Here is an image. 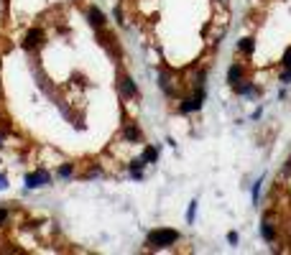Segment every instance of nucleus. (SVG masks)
<instances>
[{"instance_id": "13", "label": "nucleus", "mask_w": 291, "mask_h": 255, "mask_svg": "<svg viewBox=\"0 0 291 255\" xmlns=\"http://www.w3.org/2000/svg\"><path fill=\"white\" fill-rule=\"evenodd\" d=\"M159 87L169 95V97H174V87H171V77H169V72L166 69H159Z\"/></svg>"}, {"instance_id": "10", "label": "nucleus", "mask_w": 291, "mask_h": 255, "mask_svg": "<svg viewBox=\"0 0 291 255\" xmlns=\"http://www.w3.org/2000/svg\"><path fill=\"white\" fill-rule=\"evenodd\" d=\"M232 90H235V95H240V97H258V95H260V87H255V84L248 82V79H243V82L235 84Z\"/></svg>"}, {"instance_id": "22", "label": "nucleus", "mask_w": 291, "mask_h": 255, "mask_svg": "<svg viewBox=\"0 0 291 255\" xmlns=\"http://www.w3.org/2000/svg\"><path fill=\"white\" fill-rule=\"evenodd\" d=\"M227 242H230V245H238V242H240V237H238V232H235V230H232V232H227Z\"/></svg>"}, {"instance_id": "1", "label": "nucleus", "mask_w": 291, "mask_h": 255, "mask_svg": "<svg viewBox=\"0 0 291 255\" xmlns=\"http://www.w3.org/2000/svg\"><path fill=\"white\" fill-rule=\"evenodd\" d=\"M182 240V235L171 227H159V230H151L149 237H146V245L151 250H161V247H171Z\"/></svg>"}, {"instance_id": "17", "label": "nucleus", "mask_w": 291, "mask_h": 255, "mask_svg": "<svg viewBox=\"0 0 291 255\" xmlns=\"http://www.w3.org/2000/svg\"><path fill=\"white\" fill-rule=\"evenodd\" d=\"M197 204H199L197 199H194V202H189V209H187V222H189V224H192V222H194V217H197Z\"/></svg>"}, {"instance_id": "26", "label": "nucleus", "mask_w": 291, "mask_h": 255, "mask_svg": "<svg viewBox=\"0 0 291 255\" xmlns=\"http://www.w3.org/2000/svg\"><path fill=\"white\" fill-rule=\"evenodd\" d=\"M220 3H227V0H220Z\"/></svg>"}, {"instance_id": "19", "label": "nucleus", "mask_w": 291, "mask_h": 255, "mask_svg": "<svg viewBox=\"0 0 291 255\" xmlns=\"http://www.w3.org/2000/svg\"><path fill=\"white\" fill-rule=\"evenodd\" d=\"M281 64H283V69H291V46L283 51V59H281Z\"/></svg>"}, {"instance_id": "11", "label": "nucleus", "mask_w": 291, "mask_h": 255, "mask_svg": "<svg viewBox=\"0 0 291 255\" xmlns=\"http://www.w3.org/2000/svg\"><path fill=\"white\" fill-rule=\"evenodd\" d=\"M143 166H146V158H143V156H140V158H133V161L128 163V174H130V179L140 181V179H143Z\"/></svg>"}, {"instance_id": "20", "label": "nucleus", "mask_w": 291, "mask_h": 255, "mask_svg": "<svg viewBox=\"0 0 291 255\" xmlns=\"http://www.w3.org/2000/svg\"><path fill=\"white\" fill-rule=\"evenodd\" d=\"M112 18H115L118 23H125V16H123V8H120V6H115V11H112Z\"/></svg>"}, {"instance_id": "18", "label": "nucleus", "mask_w": 291, "mask_h": 255, "mask_svg": "<svg viewBox=\"0 0 291 255\" xmlns=\"http://www.w3.org/2000/svg\"><path fill=\"white\" fill-rule=\"evenodd\" d=\"M260 184H263V179H258L255 184H253V204L258 207V202H260Z\"/></svg>"}, {"instance_id": "16", "label": "nucleus", "mask_w": 291, "mask_h": 255, "mask_svg": "<svg viewBox=\"0 0 291 255\" xmlns=\"http://www.w3.org/2000/svg\"><path fill=\"white\" fill-rule=\"evenodd\" d=\"M97 176H102V168H100V166H90V168H87V174H84V181L97 179Z\"/></svg>"}, {"instance_id": "15", "label": "nucleus", "mask_w": 291, "mask_h": 255, "mask_svg": "<svg viewBox=\"0 0 291 255\" xmlns=\"http://www.w3.org/2000/svg\"><path fill=\"white\" fill-rule=\"evenodd\" d=\"M143 158H146V163H156V161H159V148H156V146H146Z\"/></svg>"}, {"instance_id": "25", "label": "nucleus", "mask_w": 291, "mask_h": 255, "mask_svg": "<svg viewBox=\"0 0 291 255\" xmlns=\"http://www.w3.org/2000/svg\"><path fill=\"white\" fill-rule=\"evenodd\" d=\"M6 186H8V179H6L3 174H0V189H6Z\"/></svg>"}, {"instance_id": "14", "label": "nucleus", "mask_w": 291, "mask_h": 255, "mask_svg": "<svg viewBox=\"0 0 291 255\" xmlns=\"http://www.w3.org/2000/svg\"><path fill=\"white\" fill-rule=\"evenodd\" d=\"M56 176H59L62 181H72V179H74V163H62V166L56 168Z\"/></svg>"}, {"instance_id": "9", "label": "nucleus", "mask_w": 291, "mask_h": 255, "mask_svg": "<svg viewBox=\"0 0 291 255\" xmlns=\"http://www.w3.org/2000/svg\"><path fill=\"white\" fill-rule=\"evenodd\" d=\"M245 79V67L240 64V62H235V64H230V69H227V82H230V87H235V84H240Z\"/></svg>"}, {"instance_id": "3", "label": "nucleus", "mask_w": 291, "mask_h": 255, "mask_svg": "<svg viewBox=\"0 0 291 255\" xmlns=\"http://www.w3.org/2000/svg\"><path fill=\"white\" fill-rule=\"evenodd\" d=\"M118 90H120V95H123L125 100L138 97V87H135L133 77H130V74H125V72H118Z\"/></svg>"}, {"instance_id": "24", "label": "nucleus", "mask_w": 291, "mask_h": 255, "mask_svg": "<svg viewBox=\"0 0 291 255\" xmlns=\"http://www.w3.org/2000/svg\"><path fill=\"white\" fill-rule=\"evenodd\" d=\"M281 174H283V176H286V174H291V158L286 161V166H283V171H281Z\"/></svg>"}, {"instance_id": "5", "label": "nucleus", "mask_w": 291, "mask_h": 255, "mask_svg": "<svg viewBox=\"0 0 291 255\" xmlns=\"http://www.w3.org/2000/svg\"><path fill=\"white\" fill-rule=\"evenodd\" d=\"M260 237H263L266 242H276V240H278V227L271 222V212L263 214V222H260Z\"/></svg>"}, {"instance_id": "12", "label": "nucleus", "mask_w": 291, "mask_h": 255, "mask_svg": "<svg viewBox=\"0 0 291 255\" xmlns=\"http://www.w3.org/2000/svg\"><path fill=\"white\" fill-rule=\"evenodd\" d=\"M235 49H238L240 54H245V56H253V51H255V39L245 36V39H240V41L235 44Z\"/></svg>"}, {"instance_id": "4", "label": "nucleus", "mask_w": 291, "mask_h": 255, "mask_svg": "<svg viewBox=\"0 0 291 255\" xmlns=\"http://www.w3.org/2000/svg\"><path fill=\"white\" fill-rule=\"evenodd\" d=\"M51 184V174L46 168H36L34 174H26V189H41Z\"/></svg>"}, {"instance_id": "6", "label": "nucleus", "mask_w": 291, "mask_h": 255, "mask_svg": "<svg viewBox=\"0 0 291 255\" xmlns=\"http://www.w3.org/2000/svg\"><path fill=\"white\" fill-rule=\"evenodd\" d=\"M23 46H26L28 51H39V49L44 46V31H41V29H31V31L26 34V39H23Z\"/></svg>"}, {"instance_id": "7", "label": "nucleus", "mask_w": 291, "mask_h": 255, "mask_svg": "<svg viewBox=\"0 0 291 255\" xmlns=\"http://www.w3.org/2000/svg\"><path fill=\"white\" fill-rule=\"evenodd\" d=\"M87 21H90V26H92L95 31H100V29H105V26H107L105 13H102L97 6H90V8H87Z\"/></svg>"}, {"instance_id": "21", "label": "nucleus", "mask_w": 291, "mask_h": 255, "mask_svg": "<svg viewBox=\"0 0 291 255\" xmlns=\"http://www.w3.org/2000/svg\"><path fill=\"white\" fill-rule=\"evenodd\" d=\"M8 217H11V209L0 207V224H6V222H8Z\"/></svg>"}, {"instance_id": "23", "label": "nucleus", "mask_w": 291, "mask_h": 255, "mask_svg": "<svg viewBox=\"0 0 291 255\" xmlns=\"http://www.w3.org/2000/svg\"><path fill=\"white\" fill-rule=\"evenodd\" d=\"M278 79H281V82H283V84H288V82H291V69H283V72H281V77H278Z\"/></svg>"}, {"instance_id": "8", "label": "nucleus", "mask_w": 291, "mask_h": 255, "mask_svg": "<svg viewBox=\"0 0 291 255\" xmlns=\"http://www.w3.org/2000/svg\"><path fill=\"white\" fill-rule=\"evenodd\" d=\"M123 138L128 143H143V130L138 128V123H125L123 125Z\"/></svg>"}, {"instance_id": "2", "label": "nucleus", "mask_w": 291, "mask_h": 255, "mask_svg": "<svg viewBox=\"0 0 291 255\" xmlns=\"http://www.w3.org/2000/svg\"><path fill=\"white\" fill-rule=\"evenodd\" d=\"M202 105H205V87H194V95H189V97H184L179 102V112L182 115H192V112H199Z\"/></svg>"}]
</instances>
